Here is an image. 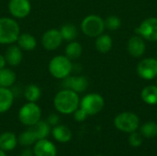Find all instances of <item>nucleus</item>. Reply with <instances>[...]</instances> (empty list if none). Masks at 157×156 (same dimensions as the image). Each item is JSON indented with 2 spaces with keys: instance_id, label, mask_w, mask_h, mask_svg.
<instances>
[{
  "instance_id": "nucleus-3",
  "label": "nucleus",
  "mask_w": 157,
  "mask_h": 156,
  "mask_svg": "<svg viewBox=\"0 0 157 156\" xmlns=\"http://www.w3.org/2000/svg\"><path fill=\"white\" fill-rule=\"evenodd\" d=\"M48 69L52 76L56 79L63 80L71 74L73 71V63L65 55H57L50 61Z\"/></svg>"
},
{
  "instance_id": "nucleus-17",
  "label": "nucleus",
  "mask_w": 157,
  "mask_h": 156,
  "mask_svg": "<svg viewBox=\"0 0 157 156\" xmlns=\"http://www.w3.org/2000/svg\"><path fill=\"white\" fill-rule=\"evenodd\" d=\"M17 143V137L13 132L6 131L0 135V149L4 152L14 150Z\"/></svg>"
},
{
  "instance_id": "nucleus-19",
  "label": "nucleus",
  "mask_w": 157,
  "mask_h": 156,
  "mask_svg": "<svg viewBox=\"0 0 157 156\" xmlns=\"http://www.w3.org/2000/svg\"><path fill=\"white\" fill-rule=\"evenodd\" d=\"M95 46L98 51L100 53H108L113 46V40L111 37L108 34H101L97 37L95 41Z\"/></svg>"
},
{
  "instance_id": "nucleus-11",
  "label": "nucleus",
  "mask_w": 157,
  "mask_h": 156,
  "mask_svg": "<svg viewBox=\"0 0 157 156\" xmlns=\"http://www.w3.org/2000/svg\"><path fill=\"white\" fill-rule=\"evenodd\" d=\"M8 10L15 18H25L31 11V5L29 0H10Z\"/></svg>"
},
{
  "instance_id": "nucleus-28",
  "label": "nucleus",
  "mask_w": 157,
  "mask_h": 156,
  "mask_svg": "<svg viewBox=\"0 0 157 156\" xmlns=\"http://www.w3.org/2000/svg\"><path fill=\"white\" fill-rule=\"evenodd\" d=\"M140 133L146 139L155 138L157 135V123L154 121L145 122L140 129Z\"/></svg>"
},
{
  "instance_id": "nucleus-30",
  "label": "nucleus",
  "mask_w": 157,
  "mask_h": 156,
  "mask_svg": "<svg viewBox=\"0 0 157 156\" xmlns=\"http://www.w3.org/2000/svg\"><path fill=\"white\" fill-rule=\"evenodd\" d=\"M144 142V137L140 132H136L133 131L131 133L130 137H129V143L132 147H139L142 145Z\"/></svg>"
},
{
  "instance_id": "nucleus-7",
  "label": "nucleus",
  "mask_w": 157,
  "mask_h": 156,
  "mask_svg": "<svg viewBox=\"0 0 157 156\" xmlns=\"http://www.w3.org/2000/svg\"><path fill=\"white\" fill-rule=\"evenodd\" d=\"M105 106L103 97L97 93L86 95L80 101V108H83L88 116H93L99 113Z\"/></svg>"
},
{
  "instance_id": "nucleus-9",
  "label": "nucleus",
  "mask_w": 157,
  "mask_h": 156,
  "mask_svg": "<svg viewBox=\"0 0 157 156\" xmlns=\"http://www.w3.org/2000/svg\"><path fill=\"white\" fill-rule=\"evenodd\" d=\"M138 75L144 80H152L157 77V59L145 58L137 65Z\"/></svg>"
},
{
  "instance_id": "nucleus-24",
  "label": "nucleus",
  "mask_w": 157,
  "mask_h": 156,
  "mask_svg": "<svg viewBox=\"0 0 157 156\" xmlns=\"http://www.w3.org/2000/svg\"><path fill=\"white\" fill-rule=\"evenodd\" d=\"M83 52L82 45L78 41L72 40L65 47V56L68 57L71 61L78 59Z\"/></svg>"
},
{
  "instance_id": "nucleus-35",
  "label": "nucleus",
  "mask_w": 157,
  "mask_h": 156,
  "mask_svg": "<svg viewBox=\"0 0 157 156\" xmlns=\"http://www.w3.org/2000/svg\"><path fill=\"white\" fill-rule=\"evenodd\" d=\"M0 156H6V152H4L3 150H1L0 149Z\"/></svg>"
},
{
  "instance_id": "nucleus-23",
  "label": "nucleus",
  "mask_w": 157,
  "mask_h": 156,
  "mask_svg": "<svg viewBox=\"0 0 157 156\" xmlns=\"http://www.w3.org/2000/svg\"><path fill=\"white\" fill-rule=\"evenodd\" d=\"M17 76L13 70L9 68L0 69V86L10 87L16 82Z\"/></svg>"
},
{
  "instance_id": "nucleus-15",
  "label": "nucleus",
  "mask_w": 157,
  "mask_h": 156,
  "mask_svg": "<svg viewBox=\"0 0 157 156\" xmlns=\"http://www.w3.org/2000/svg\"><path fill=\"white\" fill-rule=\"evenodd\" d=\"M5 58L6 61V63L10 66H17L20 64L23 59V53L22 50L18 45H13L10 44L5 52Z\"/></svg>"
},
{
  "instance_id": "nucleus-5",
  "label": "nucleus",
  "mask_w": 157,
  "mask_h": 156,
  "mask_svg": "<svg viewBox=\"0 0 157 156\" xmlns=\"http://www.w3.org/2000/svg\"><path fill=\"white\" fill-rule=\"evenodd\" d=\"M41 110L36 102H28L23 105L18 111L19 121L26 126L31 127L40 120Z\"/></svg>"
},
{
  "instance_id": "nucleus-16",
  "label": "nucleus",
  "mask_w": 157,
  "mask_h": 156,
  "mask_svg": "<svg viewBox=\"0 0 157 156\" xmlns=\"http://www.w3.org/2000/svg\"><path fill=\"white\" fill-rule=\"evenodd\" d=\"M14 93L9 87L0 86V113H5L10 109L14 102Z\"/></svg>"
},
{
  "instance_id": "nucleus-32",
  "label": "nucleus",
  "mask_w": 157,
  "mask_h": 156,
  "mask_svg": "<svg viewBox=\"0 0 157 156\" xmlns=\"http://www.w3.org/2000/svg\"><path fill=\"white\" fill-rule=\"evenodd\" d=\"M59 120H60V118L58 117V115H56V114H51V115L48 117L47 122H48L51 126H56V125H58Z\"/></svg>"
},
{
  "instance_id": "nucleus-20",
  "label": "nucleus",
  "mask_w": 157,
  "mask_h": 156,
  "mask_svg": "<svg viewBox=\"0 0 157 156\" xmlns=\"http://www.w3.org/2000/svg\"><path fill=\"white\" fill-rule=\"evenodd\" d=\"M17 45L20 47L21 50L30 51H33L37 46V40L35 37L29 33H22L18 36L17 40Z\"/></svg>"
},
{
  "instance_id": "nucleus-6",
  "label": "nucleus",
  "mask_w": 157,
  "mask_h": 156,
  "mask_svg": "<svg viewBox=\"0 0 157 156\" xmlns=\"http://www.w3.org/2000/svg\"><path fill=\"white\" fill-rule=\"evenodd\" d=\"M140 120L138 116L130 111L120 113L116 116L114 119V125L115 127L123 132L132 133L133 131H136V130L139 128Z\"/></svg>"
},
{
  "instance_id": "nucleus-34",
  "label": "nucleus",
  "mask_w": 157,
  "mask_h": 156,
  "mask_svg": "<svg viewBox=\"0 0 157 156\" xmlns=\"http://www.w3.org/2000/svg\"><path fill=\"white\" fill-rule=\"evenodd\" d=\"M6 65V58L4 55L0 54V69H3L5 68Z\"/></svg>"
},
{
  "instance_id": "nucleus-36",
  "label": "nucleus",
  "mask_w": 157,
  "mask_h": 156,
  "mask_svg": "<svg viewBox=\"0 0 157 156\" xmlns=\"http://www.w3.org/2000/svg\"><path fill=\"white\" fill-rule=\"evenodd\" d=\"M97 156H103V155H97Z\"/></svg>"
},
{
  "instance_id": "nucleus-22",
  "label": "nucleus",
  "mask_w": 157,
  "mask_h": 156,
  "mask_svg": "<svg viewBox=\"0 0 157 156\" xmlns=\"http://www.w3.org/2000/svg\"><path fill=\"white\" fill-rule=\"evenodd\" d=\"M143 101L148 105L157 104V86H147L141 92Z\"/></svg>"
},
{
  "instance_id": "nucleus-2",
  "label": "nucleus",
  "mask_w": 157,
  "mask_h": 156,
  "mask_svg": "<svg viewBox=\"0 0 157 156\" xmlns=\"http://www.w3.org/2000/svg\"><path fill=\"white\" fill-rule=\"evenodd\" d=\"M20 35L17 22L11 17H0V44H13Z\"/></svg>"
},
{
  "instance_id": "nucleus-8",
  "label": "nucleus",
  "mask_w": 157,
  "mask_h": 156,
  "mask_svg": "<svg viewBox=\"0 0 157 156\" xmlns=\"http://www.w3.org/2000/svg\"><path fill=\"white\" fill-rule=\"evenodd\" d=\"M135 32L144 40L157 41V17H148L135 29Z\"/></svg>"
},
{
  "instance_id": "nucleus-27",
  "label": "nucleus",
  "mask_w": 157,
  "mask_h": 156,
  "mask_svg": "<svg viewBox=\"0 0 157 156\" xmlns=\"http://www.w3.org/2000/svg\"><path fill=\"white\" fill-rule=\"evenodd\" d=\"M17 142L22 146L30 147L32 144H34L37 142V138L33 133V131H31V129L29 128V130L19 134V136L17 137Z\"/></svg>"
},
{
  "instance_id": "nucleus-21",
  "label": "nucleus",
  "mask_w": 157,
  "mask_h": 156,
  "mask_svg": "<svg viewBox=\"0 0 157 156\" xmlns=\"http://www.w3.org/2000/svg\"><path fill=\"white\" fill-rule=\"evenodd\" d=\"M29 128L35 134L37 141L41 139H47V137L51 132V125L47 121H43V120H39L36 124H34Z\"/></svg>"
},
{
  "instance_id": "nucleus-18",
  "label": "nucleus",
  "mask_w": 157,
  "mask_h": 156,
  "mask_svg": "<svg viewBox=\"0 0 157 156\" xmlns=\"http://www.w3.org/2000/svg\"><path fill=\"white\" fill-rule=\"evenodd\" d=\"M52 134L53 138L58 143H68L69 141H71L72 136H73L71 130L64 125L54 126L52 131Z\"/></svg>"
},
{
  "instance_id": "nucleus-10",
  "label": "nucleus",
  "mask_w": 157,
  "mask_h": 156,
  "mask_svg": "<svg viewBox=\"0 0 157 156\" xmlns=\"http://www.w3.org/2000/svg\"><path fill=\"white\" fill-rule=\"evenodd\" d=\"M63 40L60 30L56 29H51L42 35L41 45L47 51H54L61 46Z\"/></svg>"
},
{
  "instance_id": "nucleus-29",
  "label": "nucleus",
  "mask_w": 157,
  "mask_h": 156,
  "mask_svg": "<svg viewBox=\"0 0 157 156\" xmlns=\"http://www.w3.org/2000/svg\"><path fill=\"white\" fill-rule=\"evenodd\" d=\"M104 21L105 27L109 30H117L121 27V19L117 16H109Z\"/></svg>"
},
{
  "instance_id": "nucleus-25",
  "label": "nucleus",
  "mask_w": 157,
  "mask_h": 156,
  "mask_svg": "<svg viewBox=\"0 0 157 156\" xmlns=\"http://www.w3.org/2000/svg\"><path fill=\"white\" fill-rule=\"evenodd\" d=\"M59 30L61 32V35L63 40L72 41V40H75V39L77 37V29L75 25L71 23L63 24Z\"/></svg>"
},
{
  "instance_id": "nucleus-1",
  "label": "nucleus",
  "mask_w": 157,
  "mask_h": 156,
  "mask_svg": "<svg viewBox=\"0 0 157 156\" xmlns=\"http://www.w3.org/2000/svg\"><path fill=\"white\" fill-rule=\"evenodd\" d=\"M53 105L55 109L61 114H73L80 106L78 93L71 89L63 88L55 95Z\"/></svg>"
},
{
  "instance_id": "nucleus-26",
  "label": "nucleus",
  "mask_w": 157,
  "mask_h": 156,
  "mask_svg": "<svg viewBox=\"0 0 157 156\" xmlns=\"http://www.w3.org/2000/svg\"><path fill=\"white\" fill-rule=\"evenodd\" d=\"M41 96L40 88L36 85H29L24 90V97L28 102H37Z\"/></svg>"
},
{
  "instance_id": "nucleus-12",
  "label": "nucleus",
  "mask_w": 157,
  "mask_h": 156,
  "mask_svg": "<svg viewBox=\"0 0 157 156\" xmlns=\"http://www.w3.org/2000/svg\"><path fill=\"white\" fill-rule=\"evenodd\" d=\"M34 156H56L57 148L51 141L47 139L38 140L33 146Z\"/></svg>"
},
{
  "instance_id": "nucleus-13",
  "label": "nucleus",
  "mask_w": 157,
  "mask_h": 156,
  "mask_svg": "<svg viewBox=\"0 0 157 156\" xmlns=\"http://www.w3.org/2000/svg\"><path fill=\"white\" fill-rule=\"evenodd\" d=\"M63 86L76 93H83L88 86V81L85 76H67L63 79Z\"/></svg>"
},
{
  "instance_id": "nucleus-14",
  "label": "nucleus",
  "mask_w": 157,
  "mask_h": 156,
  "mask_svg": "<svg viewBox=\"0 0 157 156\" xmlns=\"http://www.w3.org/2000/svg\"><path fill=\"white\" fill-rule=\"evenodd\" d=\"M146 45L144 40L141 36H132L127 42V51L130 55L134 58L142 57L145 52Z\"/></svg>"
},
{
  "instance_id": "nucleus-4",
  "label": "nucleus",
  "mask_w": 157,
  "mask_h": 156,
  "mask_svg": "<svg viewBox=\"0 0 157 156\" xmlns=\"http://www.w3.org/2000/svg\"><path fill=\"white\" fill-rule=\"evenodd\" d=\"M105 21L98 15L86 16L81 23L82 32L90 38H97L105 30Z\"/></svg>"
},
{
  "instance_id": "nucleus-31",
  "label": "nucleus",
  "mask_w": 157,
  "mask_h": 156,
  "mask_svg": "<svg viewBox=\"0 0 157 156\" xmlns=\"http://www.w3.org/2000/svg\"><path fill=\"white\" fill-rule=\"evenodd\" d=\"M73 114H74L75 120L76 121H78V122H83V121H85V120H86V118L88 117L87 113H86L83 108H78Z\"/></svg>"
},
{
  "instance_id": "nucleus-33",
  "label": "nucleus",
  "mask_w": 157,
  "mask_h": 156,
  "mask_svg": "<svg viewBox=\"0 0 157 156\" xmlns=\"http://www.w3.org/2000/svg\"><path fill=\"white\" fill-rule=\"evenodd\" d=\"M20 156H34L33 150H31L29 147H27L26 149H24L22 151V153L20 154Z\"/></svg>"
}]
</instances>
